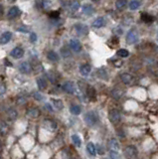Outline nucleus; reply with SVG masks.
I'll return each instance as SVG.
<instances>
[{
    "label": "nucleus",
    "instance_id": "obj_40",
    "mask_svg": "<svg viewBox=\"0 0 158 159\" xmlns=\"http://www.w3.org/2000/svg\"><path fill=\"white\" fill-rule=\"evenodd\" d=\"M109 156H110V159H121L120 154L116 153V152H113V151L109 152Z\"/></svg>",
    "mask_w": 158,
    "mask_h": 159
},
{
    "label": "nucleus",
    "instance_id": "obj_16",
    "mask_svg": "<svg viewBox=\"0 0 158 159\" xmlns=\"http://www.w3.org/2000/svg\"><path fill=\"white\" fill-rule=\"evenodd\" d=\"M91 71H92L91 66L87 65V64H84V65H82V66L80 67V73H81L82 76H84V77L89 76V73H91Z\"/></svg>",
    "mask_w": 158,
    "mask_h": 159
},
{
    "label": "nucleus",
    "instance_id": "obj_1",
    "mask_svg": "<svg viewBox=\"0 0 158 159\" xmlns=\"http://www.w3.org/2000/svg\"><path fill=\"white\" fill-rule=\"evenodd\" d=\"M85 121L89 126H94L99 122V115L96 112L91 110L85 114Z\"/></svg>",
    "mask_w": 158,
    "mask_h": 159
},
{
    "label": "nucleus",
    "instance_id": "obj_46",
    "mask_svg": "<svg viewBox=\"0 0 158 159\" xmlns=\"http://www.w3.org/2000/svg\"><path fill=\"white\" fill-rule=\"evenodd\" d=\"M3 13H4V7L0 4V17H1L2 15H3Z\"/></svg>",
    "mask_w": 158,
    "mask_h": 159
},
{
    "label": "nucleus",
    "instance_id": "obj_6",
    "mask_svg": "<svg viewBox=\"0 0 158 159\" xmlns=\"http://www.w3.org/2000/svg\"><path fill=\"white\" fill-rule=\"evenodd\" d=\"M32 70H33L32 66H31V64L28 62H23L19 65V71H20L22 74H25V75L30 74L31 72H32Z\"/></svg>",
    "mask_w": 158,
    "mask_h": 159
},
{
    "label": "nucleus",
    "instance_id": "obj_17",
    "mask_svg": "<svg viewBox=\"0 0 158 159\" xmlns=\"http://www.w3.org/2000/svg\"><path fill=\"white\" fill-rule=\"evenodd\" d=\"M123 93H124V91L121 90V89L115 88L111 91V97L115 98V100H120V98L123 96Z\"/></svg>",
    "mask_w": 158,
    "mask_h": 159
},
{
    "label": "nucleus",
    "instance_id": "obj_23",
    "mask_svg": "<svg viewBox=\"0 0 158 159\" xmlns=\"http://www.w3.org/2000/svg\"><path fill=\"white\" fill-rule=\"evenodd\" d=\"M70 112H71V114L75 115H79L82 112V108L78 105H72L71 107H70Z\"/></svg>",
    "mask_w": 158,
    "mask_h": 159
},
{
    "label": "nucleus",
    "instance_id": "obj_43",
    "mask_svg": "<svg viewBox=\"0 0 158 159\" xmlns=\"http://www.w3.org/2000/svg\"><path fill=\"white\" fill-rule=\"evenodd\" d=\"M34 98H35V100H42L43 97L39 93H34Z\"/></svg>",
    "mask_w": 158,
    "mask_h": 159
},
{
    "label": "nucleus",
    "instance_id": "obj_11",
    "mask_svg": "<svg viewBox=\"0 0 158 159\" xmlns=\"http://www.w3.org/2000/svg\"><path fill=\"white\" fill-rule=\"evenodd\" d=\"M10 55L14 59H20L24 56V50L21 47H16L10 52Z\"/></svg>",
    "mask_w": 158,
    "mask_h": 159
},
{
    "label": "nucleus",
    "instance_id": "obj_10",
    "mask_svg": "<svg viewBox=\"0 0 158 159\" xmlns=\"http://www.w3.org/2000/svg\"><path fill=\"white\" fill-rule=\"evenodd\" d=\"M20 14H21L20 9H19L17 6H13V7H11V8L9 9L7 16H8L9 19H15V18L18 17V16H20Z\"/></svg>",
    "mask_w": 158,
    "mask_h": 159
},
{
    "label": "nucleus",
    "instance_id": "obj_30",
    "mask_svg": "<svg viewBox=\"0 0 158 159\" xmlns=\"http://www.w3.org/2000/svg\"><path fill=\"white\" fill-rule=\"evenodd\" d=\"M80 8V2L79 1H71L69 5V9L72 12H76L78 11V9Z\"/></svg>",
    "mask_w": 158,
    "mask_h": 159
},
{
    "label": "nucleus",
    "instance_id": "obj_4",
    "mask_svg": "<svg viewBox=\"0 0 158 159\" xmlns=\"http://www.w3.org/2000/svg\"><path fill=\"white\" fill-rule=\"evenodd\" d=\"M108 119L110 120V122L113 123H117V122L120 121V119H121V115H120V112L118 109H111L108 114Z\"/></svg>",
    "mask_w": 158,
    "mask_h": 159
},
{
    "label": "nucleus",
    "instance_id": "obj_39",
    "mask_svg": "<svg viewBox=\"0 0 158 159\" xmlns=\"http://www.w3.org/2000/svg\"><path fill=\"white\" fill-rule=\"evenodd\" d=\"M6 91V85L4 83H0V96H3Z\"/></svg>",
    "mask_w": 158,
    "mask_h": 159
},
{
    "label": "nucleus",
    "instance_id": "obj_35",
    "mask_svg": "<svg viewBox=\"0 0 158 159\" xmlns=\"http://www.w3.org/2000/svg\"><path fill=\"white\" fill-rule=\"evenodd\" d=\"M98 75L101 79L103 80H108V73L104 69H99V72H98Z\"/></svg>",
    "mask_w": 158,
    "mask_h": 159
},
{
    "label": "nucleus",
    "instance_id": "obj_13",
    "mask_svg": "<svg viewBox=\"0 0 158 159\" xmlns=\"http://www.w3.org/2000/svg\"><path fill=\"white\" fill-rule=\"evenodd\" d=\"M86 93L87 96V98L92 100H94L96 98V89L92 86H87V90H86Z\"/></svg>",
    "mask_w": 158,
    "mask_h": 159
},
{
    "label": "nucleus",
    "instance_id": "obj_8",
    "mask_svg": "<svg viewBox=\"0 0 158 159\" xmlns=\"http://www.w3.org/2000/svg\"><path fill=\"white\" fill-rule=\"evenodd\" d=\"M69 46H70V48H71L73 51L77 52V53L80 52L82 50V44L78 39H71V40H70Z\"/></svg>",
    "mask_w": 158,
    "mask_h": 159
},
{
    "label": "nucleus",
    "instance_id": "obj_34",
    "mask_svg": "<svg viewBox=\"0 0 158 159\" xmlns=\"http://www.w3.org/2000/svg\"><path fill=\"white\" fill-rule=\"evenodd\" d=\"M82 11H84V13L87 14V15H91L94 12V8L91 5H84L82 6Z\"/></svg>",
    "mask_w": 158,
    "mask_h": 159
},
{
    "label": "nucleus",
    "instance_id": "obj_29",
    "mask_svg": "<svg viewBox=\"0 0 158 159\" xmlns=\"http://www.w3.org/2000/svg\"><path fill=\"white\" fill-rule=\"evenodd\" d=\"M141 5V2L138 1V0H132L129 2V9L130 10H136Z\"/></svg>",
    "mask_w": 158,
    "mask_h": 159
},
{
    "label": "nucleus",
    "instance_id": "obj_22",
    "mask_svg": "<svg viewBox=\"0 0 158 159\" xmlns=\"http://www.w3.org/2000/svg\"><path fill=\"white\" fill-rule=\"evenodd\" d=\"M17 115H18V114H17V110L15 108H9L7 110V116H8L9 119L15 120L17 119Z\"/></svg>",
    "mask_w": 158,
    "mask_h": 159
},
{
    "label": "nucleus",
    "instance_id": "obj_19",
    "mask_svg": "<svg viewBox=\"0 0 158 159\" xmlns=\"http://www.w3.org/2000/svg\"><path fill=\"white\" fill-rule=\"evenodd\" d=\"M106 25V19L103 17H99L93 22V27L94 28H101Z\"/></svg>",
    "mask_w": 158,
    "mask_h": 159
},
{
    "label": "nucleus",
    "instance_id": "obj_3",
    "mask_svg": "<svg viewBox=\"0 0 158 159\" xmlns=\"http://www.w3.org/2000/svg\"><path fill=\"white\" fill-rule=\"evenodd\" d=\"M138 39H139V35H138V32L136 30H130L127 33V35H126V42H127V44H135Z\"/></svg>",
    "mask_w": 158,
    "mask_h": 159
},
{
    "label": "nucleus",
    "instance_id": "obj_49",
    "mask_svg": "<svg viewBox=\"0 0 158 159\" xmlns=\"http://www.w3.org/2000/svg\"><path fill=\"white\" fill-rule=\"evenodd\" d=\"M0 150H1V142H0Z\"/></svg>",
    "mask_w": 158,
    "mask_h": 159
},
{
    "label": "nucleus",
    "instance_id": "obj_2",
    "mask_svg": "<svg viewBox=\"0 0 158 159\" xmlns=\"http://www.w3.org/2000/svg\"><path fill=\"white\" fill-rule=\"evenodd\" d=\"M124 154L127 159H136L137 155H138V151L135 146L133 145H129L125 148L124 150Z\"/></svg>",
    "mask_w": 158,
    "mask_h": 159
},
{
    "label": "nucleus",
    "instance_id": "obj_5",
    "mask_svg": "<svg viewBox=\"0 0 158 159\" xmlns=\"http://www.w3.org/2000/svg\"><path fill=\"white\" fill-rule=\"evenodd\" d=\"M43 126H44V128L48 129V130L54 131L57 129L58 124H57V122L53 119H45L43 121Z\"/></svg>",
    "mask_w": 158,
    "mask_h": 159
},
{
    "label": "nucleus",
    "instance_id": "obj_33",
    "mask_svg": "<svg viewBox=\"0 0 158 159\" xmlns=\"http://www.w3.org/2000/svg\"><path fill=\"white\" fill-rule=\"evenodd\" d=\"M126 4H127V2H126L125 0H118V1L115 2V7L117 9H120V10H121V9H123L126 6Z\"/></svg>",
    "mask_w": 158,
    "mask_h": 159
},
{
    "label": "nucleus",
    "instance_id": "obj_24",
    "mask_svg": "<svg viewBox=\"0 0 158 159\" xmlns=\"http://www.w3.org/2000/svg\"><path fill=\"white\" fill-rule=\"evenodd\" d=\"M9 130V126L5 121H1L0 122V134L1 135H5L7 134V132Z\"/></svg>",
    "mask_w": 158,
    "mask_h": 159
},
{
    "label": "nucleus",
    "instance_id": "obj_7",
    "mask_svg": "<svg viewBox=\"0 0 158 159\" xmlns=\"http://www.w3.org/2000/svg\"><path fill=\"white\" fill-rule=\"evenodd\" d=\"M62 88L68 93H74L76 91V86H75V84L73 82H65Z\"/></svg>",
    "mask_w": 158,
    "mask_h": 159
},
{
    "label": "nucleus",
    "instance_id": "obj_26",
    "mask_svg": "<svg viewBox=\"0 0 158 159\" xmlns=\"http://www.w3.org/2000/svg\"><path fill=\"white\" fill-rule=\"evenodd\" d=\"M51 102H52L53 105H54L57 109H62V108L64 107V103H63V102L61 100H58V98H52Z\"/></svg>",
    "mask_w": 158,
    "mask_h": 159
},
{
    "label": "nucleus",
    "instance_id": "obj_27",
    "mask_svg": "<svg viewBox=\"0 0 158 159\" xmlns=\"http://www.w3.org/2000/svg\"><path fill=\"white\" fill-rule=\"evenodd\" d=\"M36 83H37V86H38V88H39V90L42 91V90H45V89L47 88V83H46V81L43 78L37 79Z\"/></svg>",
    "mask_w": 158,
    "mask_h": 159
},
{
    "label": "nucleus",
    "instance_id": "obj_15",
    "mask_svg": "<svg viewBox=\"0 0 158 159\" xmlns=\"http://www.w3.org/2000/svg\"><path fill=\"white\" fill-rule=\"evenodd\" d=\"M120 79H121V82H122L124 85H131L133 83V77L131 76L130 74H127V73H124L120 76Z\"/></svg>",
    "mask_w": 158,
    "mask_h": 159
},
{
    "label": "nucleus",
    "instance_id": "obj_25",
    "mask_svg": "<svg viewBox=\"0 0 158 159\" xmlns=\"http://www.w3.org/2000/svg\"><path fill=\"white\" fill-rule=\"evenodd\" d=\"M47 57H48V59H49L50 61H52V62H58V61H59V59H60L59 55H58L57 53L54 52V51L48 52Z\"/></svg>",
    "mask_w": 158,
    "mask_h": 159
},
{
    "label": "nucleus",
    "instance_id": "obj_31",
    "mask_svg": "<svg viewBox=\"0 0 158 159\" xmlns=\"http://www.w3.org/2000/svg\"><path fill=\"white\" fill-rule=\"evenodd\" d=\"M72 140L74 142V144L77 146V147H80L82 144V140L81 138H80L79 135H77V134H74V135H72Z\"/></svg>",
    "mask_w": 158,
    "mask_h": 159
},
{
    "label": "nucleus",
    "instance_id": "obj_14",
    "mask_svg": "<svg viewBox=\"0 0 158 159\" xmlns=\"http://www.w3.org/2000/svg\"><path fill=\"white\" fill-rule=\"evenodd\" d=\"M12 39V33L11 32H5L0 36V44L1 45H5L7 43L10 42V40Z\"/></svg>",
    "mask_w": 158,
    "mask_h": 159
},
{
    "label": "nucleus",
    "instance_id": "obj_20",
    "mask_svg": "<svg viewBox=\"0 0 158 159\" xmlns=\"http://www.w3.org/2000/svg\"><path fill=\"white\" fill-rule=\"evenodd\" d=\"M140 18H141V20L143 21V22H145L147 24L152 23L153 20H154V17L150 15V14H148V13H142L141 16H140Z\"/></svg>",
    "mask_w": 158,
    "mask_h": 159
},
{
    "label": "nucleus",
    "instance_id": "obj_32",
    "mask_svg": "<svg viewBox=\"0 0 158 159\" xmlns=\"http://www.w3.org/2000/svg\"><path fill=\"white\" fill-rule=\"evenodd\" d=\"M116 55L121 57V58H127L128 56H129V52L125 49H120L117 52H116Z\"/></svg>",
    "mask_w": 158,
    "mask_h": 159
},
{
    "label": "nucleus",
    "instance_id": "obj_42",
    "mask_svg": "<svg viewBox=\"0 0 158 159\" xmlns=\"http://www.w3.org/2000/svg\"><path fill=\"white\" fill-rule=\"evenodd\" d=\"M37 39H38V38H37V35H36L35 33H31V34H30V41H31V42H32V43H35L36 41H37Z\"/></svg>",
    "mask_w": 158,
    "mask_h": 159
},
{
    "label": "nucleus",
    "instance_id": "obj_44",
    "mask_svg": "<svg viewBox=\"0 0 158 159\" xmlns=\"http://www.w3.org/2000/svg\"><path fill=\"white\" fill-rule=\"evenodd\" d=\"M51 17L52 18H59V12L58 11L52 12V13H51Z\"/></svg>",
    "mask_w": 158,
    "mask_h": 159
},
{
    "label": "nucleus",
    "instance_id": "obj_36",
    "mask_svg": "<svg viewBox=\"0 0 158 159\" xmlns=\"http://www.w3.org/2000/svg\"><path fill=\"white\" fill-rule=\"evenodd\" d=\"M61 55H62L64 58H67V57H70L71 56V52L69 51V48L67 47H63L61 49Z\"/></svg>",
    "mask_w": 158,
    "mask_h": 159
},
{
    "label": "nucleus",
    "instance_id": "obj_45",
    "mask_svg": "<svg viewBox=\"0 0 158 159\" xmlns=\"http://www.w3.org/2000/svg\"><path fill=\"white\" fill-rule=\"evenodd\" d=\"M18 30H19V32H23V33H27L28 32V29H26L25 27H21V28H19Z\"/></svg>",
    "mask_w": 158,
    "mask_h": 159
},
{
    "label": "nucleus",
    "instance_id": "obj_41",
    "mask_svg": "<svg viewBox=\"0 0 158 159\" xmlns=\"http://www.w3.org/2000/svg\"><path fill=\"white\" fill-rule=\"evenodd\" d=\"M25 102H26V98L22 95L17 98V103H19V105H20V103H25Z\"/></svg>",
    "mask_w": 158,
    "mask_h": 159
},
{
    "label": "nucleus",
    "instance_id": "obj_12",
    "mask_svg": "<svg viewBox=\"0 0 158 159\" xmlns=\"http://www.w3.org/2000/svg\"><path fill=\"white\" fill-rule=\"evenodd\" d=\"M108 147L110 149V151H113V152L118 153V151H120V144H118V142L115 138H111L110 140L108 141Z\"/></svg>",
    "mask_w": 158,
    "mask_h": 159
},
{
    "label": "nucleus",
    "instance_id": "obj_37",
    "mask_svg": "<svg viewBox=\"0 0 158 159\" xmlns=\"http://www.w3.org/2000/svg\"><path fill=\"white\" fill-rule=\"evenodd\" d=\"M62 157L63 159H71V154H70V151L68 149H64L62 151Z\"/></svg>",
    "mask_w": 158,
    "mask_h": 159
},
{
    "label": "nucleus",
    "instance_id": "obj_47",
    "mask_svg": "<svg viewBox=\"0 0 158 159\" xmlns=\"http://www.w3.org/2000/svg\"><path fill=\"white\" fill-rule=\"evenodd\" d=\"M96 150H98V152L99 154H103V152H104V151L103 150V148H101V146H99V149H96Z\"/></svg>",
    "mask_w": 158,
    "mask_h": 159
},
{
    "label": "nucleus",
    "instance_id": "obj_18",
    "mask_svg": "<svg viewBox=\"0 0 158 159\" xmlns=\"http://www.w3.org/2000/svg\"><path fill=\"white\" fill-rule=\"evenodd\" d=\"M27 114L29 117L36 119V117H38L39 115H40V110H39V108H37V107H32L27 110V114Z\"/></svg>",
    "mask_w": 158,
    "mask_h": 159
},
{
    "label": "nucleus",
    "instance_id": "obj_21",
    "mask_svg": "<svg viewBox=\"0 0 158 159\" xmlns=\"http://www.w3.org/2000/svg\"><path fill=\"white\" fill-rule=\"evenodd\" d=\"M47 76H48V78H49V80L52 82L53 84L57 83L58 80H59V75L56 73L55 71H50L49 73L47 74Z\"/></svg>",
    "mask_w": 158,
    "mask_h": 159
},
{
    "label": "nucleus",
    "instance_id": "obj_28",
    "mask_svg": "<svg viewBox=\"0 0 158 159\" xmlns=\"http://www.w3.org/2000/svg\"><path fill=\"white\" fill-rule=\"evenodd\" d=\"M87 152L91 154L92 156H94V155L96 154V146H94V143H92V142L87 143Z\"/></svg>",
    "mask_w": 158,
    "mask_h": 159
},
{
    "label": "nucleus",
    "instance_id": "obj_38",
    "mask_svg": "<svg viewBox=\"0 0 158 159\" xmlns=\"http://www.w3.org/2000/svg\"><path fill=\"white\" fill-rule=\"evenodd\" d=\"M41 4H42V7L44 9H49L52 5V1H43L41 2Z\"/></svg>",
    "mask_w": 158,
    "mask_h": 159
},
{
    "label": "nucleus",
    "instance_id": "obj_9",
    "mask_svg": "<svg viewBox=\"0 0 158 159\" xmlns=\"http://www.w3.org/2000/svg\"><path fill=\"white\" fill-rule=\"evenodd\" d=\"M75 30H76L77 34L81 36L87 35V33H89V28H87V26L85 25V24H77V25L75 26Z\"/></svg>",
    "mask_w": 158,
    "mask_h": 159
},
{
    "label": "nucleus",
    "instance_id": "obj_48",
    "mask_svg": "<svg viewBox=\"0 0 158 159\" xmlns=\"http://www.w3.org/2000/svg\"><path fill=\"white\" fill-rule=\"evenodd\" d=\"M45 107H47V108H48V109H49V110H50V112H53V109H52V108H51V107H50V105H45Z\"/></svg>",
    "mask_w": 158,
    "mask_h": 159
}]
</instances>
